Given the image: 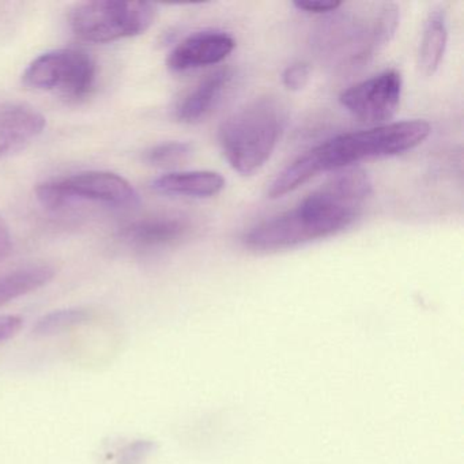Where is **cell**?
Returning a JSON list of instances; mask_svg holds the SVG:
<instances>
[{
  "instance_id": "1",
  "label": "cell",
  "mask_w": 464,
  "mask_h": 464,
  "mask_svg": "<svg viewBox=\"0 0 464 464\" xmlns=\"http://www.w3.org/2000/svg\"><path fill=\"white\" fill-rule=\"evenodd\" d=\"M371 194L365 170L339 172L297 208L252 227L244 246L257 252L282 251L338 235L357 221Z\"/></svg>"
},
{
  "instance_id": "2",
  "label": "cell",
  "mask_w": 464,
  "mask_h": 464,
  "mask_svg": "<svg viewBox=\"0 0 464 464\" xmlns=\"http://www.w3.org/2000/svg\"><path fill=\"white\" fill-rule=\"evenodd\" d=\"M430 131L428 121H404L331 138L298 157L286 169L282 170L271 184L268 197L278 199L320 173L406 153L428 140Z\"/></svg>"
},
{
  "instance_id": "3",
  "label": "cell",
  "mask_w": 464,
  "mask_h": 464,
  "mask_svg": "<svg viewBox=\"0 0 464 464\" xmlns=\"http://www.w3.org/2000/svg\"><path fill=\"white\" fill-rule=\"evenodd\" d=\"M286 119L284 105L271 97L255 100L232 113L218 131L230 167L243 176L259 170L276 150Z\"/></svg>"
},
{
  "instance_id": "4",
  "label": "cell",
  "mask_w": 464,
  "mask_h": 464,
  "mask_svg": "<svg viewBox=\"0 0 464 464\" xmlns=\"http://www.w3.org/2000/svg\"><path fill=\"white\" fill-rule=\"evenodd\" d=\"M335 13L317 26L314 45L320 55L339 63L368 62L393 39L401 20V10L395 4L382 5L368 20Z\"/></svg>"
},
{
  "instance_id": "5",
  "label": "cell",
  "mask_w": 464,
  "mask_h": 464,
  "mask_svg": "<svg viewBox=\"0 0 464 464\" xmlns=\"http://www.w3.org/2000/svg\"><path fill=\"white\" fill-rule=\"evenodd\" d=\"M156 17V6L148 2L94 0L77 5L69 24L78 39L102 44L145 34Z\"/></svg>"
},
{
  "instance_id": "6",
  "label": "cell",
  "mask_w": 464,
  "mask_h": 464,
  "mask_svg": "<svg viewBox=\"0 0 464 464\" xmlns=\"http://www.w3.org/2000/svg\"><path fill=\"white\" fill-rule=\"evenodd\" d=\"M37 199L44 208L61 210L77 203H94L113 208L140 205V194L127 179L112 172L91 170L40 184Z\"/></svg>"
},
{
  "instance_id": "7",
  "label": "cell",
  "mask_w": 464,
  "mask_h": 464,
  "mask_svg": "<svg viewBox=\"0 0 464 464\" xmlns=\"http://www.w3.org/2000/svg\"><path fill=\"white\" fill-rule=\"evenodd\" d=\"M23 81L34 91L53 92L67 99H82L93 88L96 63L85 51L74 48L50 51L26 67Z\"/></svg>"
},
{
  "instance_id": "8",
  "label": "cell",
  "mask_w": 464,
  "mask_h": 464,
  "mask_svg": "<svg viewBox=\"0 0 464 464\" xmlns=\"http://www.w3.org/2000/svg\"><path fill=\"white\" fill-rule=\"evenodd\" d=\"M401 86V72L385 70L344 91L339 96V102L363 123H384L391 121L398 111Z\"/></svg>"
},
{
  "instance_id": "9",
  "label": "cell",
  "mask_w": 464,
  "mask_h": 464,
  "mask_svg": "<svg viewBox=\"0 0 464 464\" xmlns=\"http://www.w3.org/2000/svg\"><path fill=\"white\" fill-rule=\"evenodd\" d=\"M235 47V39L229 34L219 31L197 32L173 48L167 64L175 72L211 66L225 61Z\"/></svg>"
},
{
  "instance_id": "10",
  "label": "cell",
  "mask_w": 464,
  "mask_h": 464,
  "mask_svg": "<svg viewBox=\"0 0 464 464\" xmlns=\"http://www.w3.org/2000/svg\"><path fill=\"white\" fill-rule=\"evenodd\" d=\"M47 121L28 104L0 102V159L25 149L43 134Z\"/></svg>"
},
{
  "instance_id": "11",
  "label": "cell",
  "mask_w": 464,
  "mask_h": 464,
  "mask_svg": "<svg viewBox=\"0 0 464 464\" xmlns=\"http://www.w3.org/2000/svg\"><path fill=\"white\" fill-rule=\"evenodd\" d=\"M191 225L180 216H153L138 219L123 227L121 238L140 251L167 248L188 236Z\"/></svg>"
},
{
  "instance_id": "12",
  "label": "cell",
  "mask_w": 464,
  "mask_h": 464,
  "mask_svg": "<svg viewBox=\"0 0 464 464\" xmlns=\"http://www.w3.org/2000/svg\"><path fill=\"white\" fill-rule=\"evenodd\" d=\"M151 188L157 194L168 197L211 198L225 188V179L211 170L172 172L160 176L151 181Z\"/></svg>"
},
{
  "instance_id": "13",
  "label": "cell",
  "mask_w": 464,
  "mask_h": 464,
  "mask_svg": "<svg viewBox=\"0 0 464 464\" xmlns=\"http://www.w3.org/2000/svg\"><path fill=\"white\" fill-rule=\"evenodd\" d=\"M232 77L229 69H221L205 78L176 108L178 121L191 124L205 119L218 104Z\"/></svg>"
},
{
  "instance_id": "14",
  "label": "cell",
  "mask_w": 464,
  "mask_h": 464,
  "mask_svg": "<svg viewBox=\"0 0 464 464\" xmlns=\"http://www.w3.org/2000/svg\"><path fill=\"white\" fill-rule=\"evenodd\" d=\"M448 44L447 17L442 10H433L426 18L420 39L418 64L426 77H430L439 70Z\"/></svg>"
},
{
  "instance_id": "15",
  "label": "cell",
  "mask_w": 464,
  "mask_h": 464,
  "mask_svg": "<svg viewBox=\"0 0 464 464\" xmlns=\"http://www.w3.org/2000/svg\"><path fill=\"white\" fill-rule=\"evenodd\" d=\"M55 276V268L47 263L24 266L0 276V305L15 298L36 292L50 284Z\"/></svg>"
},
{
  "instance_id": "16",
  "label": "cell",
  "mask_w": 464,
  "mask_h": 464,
  "mask_svg": "<svg viewBox=\"0 0 464 464\" xmlns=\"http://www.w3.org/2000/svg\"><path fill=\"white\" fill-rule=\"evenodd\" d=\"M89 317L91 314L83 308L59 309L43 316L34 325V333L39 336L56 335L88 322Z\"/></svg>"
},
{
  "instance_id": "17",
  "label": "cell",
  "mask_w": 464,
  "mask_h": 464,
  "mask_svg": "<svg viewBox=\"0 0 464 464\" xmlns=\"http://www.w3.org/2000/svg\"><path fill=\"white\" fill-rule=\"evenodd\" d=\"M192 154V146L188 142L160 143L145 151V161L154 167H175L187 161Z\"/></svg>"
},
{
  "instance_id": "18",
  "label": "cell",
  "mask_w": 464,
  "mask_h": 464,
  "mask_svg": "<svg viewBox=\"0 0 464 464\" xmlns=\"http://www.w3.org/2000/svg\"><path fill=\"white\" fill-rule=\"evenodd\" d=\"M311 80V66L305 62L290 64L282 74V83L290 92H300Z\"/></svg>"
},
{
  "instance_id": "19",
  "label": "cell",
  "mask_w": 464,
  "mask_h": 464,
  "mask_svg": "<svg viewBox=\"0 0 464 464\" xmlns=\"http://www.w3.org/2000/svg\"><path fill=\"white\" fill-rule=\"evenodd\" d=\"M342 2L338 0H297L293 2V6L297 10L309 14H331L338 12L342 6Z\"/></svg>"
},
{
  "instance_id": "20",
  "label": "cell",
  "mask_w": 464,
  "mask_h": 464,
  "mask_svg": "<svg viewBox=\"0 0 464 464\" xmlns=\"http://www.w3.org/2000/svg\"><path fill=\"white\" fill-rule=\"evenodd\" d=\"M23 327V319L13 314H0V343L17 335Z\"/></svg>"
},
{
  "instance_id": "21",
  "label": "cell",
  "mask_w": 464,
  "mask_h": 464,
  "mask_svg": "<svg viewBox=\"0 0 464 464\" xmlns=\"http://www.w3.org/2000/svg\"><path fill=\"white\" fill-rule=\"evenodd\" d=\"M13 248L12 233L6 222L0 217V262L9 256Z\"/></svg>"
},
{
  "instance_id": "22",
  "label": "cell",
  "mask_w": 464,
  "mask_h": 464,
  "mask_svg": "<svg viewBox=\"0 0 464 464\" xmlns=\"http://www.w3.org/2000/svg\"><path fill=\"white\" fill-rule=\"evenodd\" d=\"M145 450V444H142V442L130 445L129 448H126V450H123V452H121V464H135V461L142 458Z\"/></svg>"
}]
</instances>
